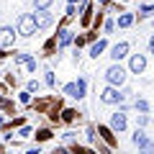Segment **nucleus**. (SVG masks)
<instances>
[{"mask_svg": "<svg viewBox=\"0 0 154 154\" xmlns=\"http://www.w3.org/2000/svg\"><path fill=\"white\" fill-rule=\"evenodd\" d=\"M16 33H21V36H31V33H36V18H33V13H21V16H18Z\"/></svg>", "mask_w": 154, "mask_h": 154, "instance_id": "1", "label": "nucleus"}, {"mask_svg": "<svg viewBox=\"0 0 154 154\" xmlns=\"http://www.w3.org/2000/svg\"><path fill=\"white\" fill-rule=\"evenodd\" d=\"M105 80H108L110 88H118V85L126 82V69H123L121 64H116V62H113V64L105 69Z\"/></svg>", "mask_w": 154, "mask_h": 154, "instance_id": "2", "label": "nucleus"}, {"mask_svg": "<svg viewBox=\"0 0 154 154\" xmlns=\"http://www.w3.org/2000/svg\"><path fill=\"white\" fill-rule=\"evenodd\" d=\"M134 146H139V154H154V141L141 131V128L134 131Z\"/></svg>", "mask_w": 154, "mask_h": 154, "instance_id": "3", "label": "nucleus"}, {"mask_svg": "<svg viewBox=\"0 0 154 154\" xmlns=\"http://www.w3.org/2000/svg\"><path fill=\"white\" fill-rule=\"evenodd\" d=\"M100 100H103L105 105H118V103L126 100V93H121L118 88H110V85H108V88L100 93Z\"/></svg>", "mask_w": 154, "mask_h": 154, "instance_id": "4", "label": "nucleus"}, {"mask_svg": "<svg viewBox=\"0 0 154 154\" xmlns=\"http://www.w3.org/2000/svg\"><path fill=\"white\" fill-rule=\"evenodd\" d=\"M85 88H88V82H85L82 77H80L77 82H69V85H64V93L69 95V98L80 100V98H85Z\"/></svg>", "mask_w": 154, "mask_h": 154, "instance_id": "5", "label": "nucleus"}, {"mask_svg": "<svg viewBox=\"0 0 154 154\" xmlns=\"http://www.w3.org/2000/svg\"><path fill=\"white\" fill-rule=\"evenodd\" d=\"M128 69H131L134 75H141V72L146 69V57H144V54H131V59H128Z\"/></svg>", "mask_w": 154, "mask_h": 154, "instance_id": "6", "label": "nucleus"}, {"mask_svg": "<svg viewBox=\"0 0 154 154\" xmlns=\"http://www.w3.org/2000/svg\"><path fill=\"white\" fill-rule=\"evenodd\" d=\"M16 44V28L13 26H0V46Z\"/></svg>", "mask_w": 154, "mask_h": 154, "instance_id": "7", "label": "nucleus"}, {"mask_svg": "<svg viewBox=\"0 0 154 154\" xmlns=\"http://www.w3.org/2000/svg\"><path fill=\"white\" fill-rule=\"evenodd\" d=\"M33 18H36V28H49L51 23H54V16H51L49 11H36Z\"/></svg>", "mask_w": 154, "mask_h": 154, "instance_id": "8", "label": "nucleus"}, {"mask_svg": "<svg viewBox=\"0 0 154 154\" xmlns=\"http://www.w3.org/2000/svg\"><path fill=\"white\" fill-rule=\"evenodd\" d=\"M126 54H128V44H126V41H121V44H116L113 49H110V57H113L116 64H118V62H121Z\"/></svg>", "mask_w": 154, "mask_h": 154, "instance_id": "9", "label": "nucleus"}, {"mask_svg": "<svg viewBox=\"0 0 154 154\" xmlns=\"http://www.w3.org/2000/svg\"><path fill=\"white\" fill-rule=\"evenodd\" d=\"M110 128H113V131H123V128H126V113L118 110V113L110 116Z\"/></svg>", "mask_w": 154, "mask_h": 154, "instance_id": "10", "label": "nucleus"}, {"mask_svg": "<svg viewBox=\"0 0 154 154\" xmlns=\"http://www.w3.org/2000/svg\"><path fill=\"white\" fill-rule=\"evenodd\" d=\"M67 44H72V31L62 28V31H59V49H64Z\"/></svg>", "mask_w": 154, "mask_h": 154, "instance_id": "11", "label": "nucleus"}, {"mask_svg": "<svg viewBox=\"0 0 154 154\" xmlns=\"http://www.w3.org/2000/svg\"><path fill=\"white\" fill-rule=\"evenodd\" d=\"M131 23H134V13H123V16L118 18V26H121V28H128Z\"/></svg>", "mask_w": 154, "mask_h": 154, "instance_id": "12", "label": "nucleus"}, {"mask_svg": "<svg viewBox=\"0 0 154 154\" xmlns=\"http://www.w3.org/2000/svg\"><path fill=\"white\" fill-rule=\"evenodd\" d=\"M103 51H105V41H98V44H93V49H90V57H95V59H98Z\"/></svg>", "mask_w": 154, "mask_h": 154, "instance_id": "13", "label": "nucleus"}, {"mask_svg": "<svg viewBox=\"0 0 154 154\" xmlns=\"http://www.w3.org/2000/svg\"><path fill=\"white\" fill-rule=\"evenodd\" d=\"M51 3H54V0H33V8H36V11H49Z\"/></svg>", "mask_w": 154, "mask_h": 154, "instance_id": "14", "label": "nucleus"}, {"mask_svg": "<svg viewBox=\"0 0 154 154\" xmlns=\"http://www.w3.org/2000/svg\"><path fill=\"white\" fill-rule=\"evenodd\" d=\"M134 105H136V110H139V113H146V110H149V103H146L144 98H139V100H136Z\"/></svg>", "mask_w": 154, "mask_h": 154, "instance_id": "15", "label": "nucleus"}, {"mask_svg": "<svg viewBox=\"0 0 154 154\" xmlns=\"http://www.w3.org/2000/svg\"><path fill=\"white\" fill-rule=\"evenodd\" d=\"M98 131L105 136V141H113V136H110V128H108V126H98Z\"/></svg>", "mask_w": 154, "mask_h": 154, "instance_id": "16", "label": "nucleus"}, {"mask_svg": "<svg viewBox=\"0 0 154 154\" xmlns=\"http://www.w3.org/2000/svg\"><path fill=\"white\" fill-rule=\"evenodd\" d=\"M16 62H18V64H28L31 57H28V54H16Z\"/></svg>", "mask_w": 154, "mask_h": 154, "instance_id": "17", "label": "nucleus"}, {"mask_svg": "<svg viewBox=\"0 0 154 154\" xmlns=\"http://www.w3.org/2000/svg\"><path fill=\"white\" fill-rule=\"evenodd\" d=\"M141 16H154V5H141Z\"/></svg>", "mask_w": 154, "mask_h": 154, "instance_id": "18", "label": "nucleus"}, {"mask_svg": "<svg viewBox=\"0 0 154 154\" xmlns=\"http://www.w3.org/2000/svg\"><path fill=\"white\" fill-rule=\"evenodd\" d=\"M136 123H139V128H144L149 123V118H146V116H136Z\"/></svg>", "mask_w": 154, "mask_h": 154, "instance_id": "19", "label": "nucleus"}, {"mask_svg": "<svg viewBox=\"0 0 154 154\" xmlns=\"http://www.w3.org/2000/svg\"><path fill=\"white\" fill-rule=\"evenodd\" d=\"M75 116H77L75 110H64V116H62V118H64V121H72V118H75Z\"/></svg>", "mask_w": 154, "mask_h": 154, "instance_id": "20", "label": "nucleus"}, {"mask_svg": "<svg viewBox=\"0 0 154 154\" xmlns=\"http://www.w3.org/2000/svg\"><path fill=\"white\" fill-rule=\"evenodd\" d=\"M21 103H31V93H28V90H26V93H21Z\"/></svg>", "mask_w": 154, "mask_h": 154, "instance_id": "21", "label": "nucleus"}, {"mask_svg": "<svg viewBox=\"0 0 154 154\" xmlns=\"http://www.w3.org/2000/svg\"><path fill=\"white\" fill-rule=\"evenodd\" d=\"M44 80H46V85H54V72H46Z\"/></svg>", "mask_w": 154, "mask_h": 154, "instance_id": "22", "label": "nucleus"}, {"mask_svg": "<svg viewBox=\"0 0 154 154\" xmlns=\"http://www.w3.org/2000/svg\"><path fill=\"white\" fill-rule=\"evenodd\" d=\"M33 90H38V82H36V80H31V82H28V93H33Z\"/></svg>", "mask_w": 154, "mask_h": 154, "instance_id": "23", "label": "nucleus"}, {"mask_svg": "<svg viewBox=\"0 0 154 154\" xmlns=\"http://www.w3.org/2000/svg\"><path fill=\"white\" fill-rule=\"evenodd\" d=\"M49 136H51L49 131H41V134H38V141H46V139H49Z\"/></svg>", "mask_w": 154, "mask_h": 154, "instance_id": "24", "label": "nucleus"}, {"mask_svg": "<svg viewBox=\"0 0 154 154\" xmlns=\"http://www.w3.org/2000/svg\"><path fill=\"white\" fill-rule=\"evenodd\" d=\"M149 51H152V54H154V36L149 38Z\"/></svg>", "mask_w": 154, "mask_h": 154, "instance_id": "25", "label": "nucleus"}, {"mask_svg": "<svg viewBox=\"0 0 154 154\" xmlns=\"http://www.w3.org/2000/svg\"><path fill=\"white\" fill-rule=\"evenodd\" d=\"M26 154H38V146H36V149H28Z\"/></svg>", "mask_w": 154, "mask_h": 154, "instance_id": "26", "label": "nucleus"}, {"mask_svg": "<svg viewBox=\"0 0 154 154\" xmlns=\"http://www.w3.org/2000/svg\"><path fill=\"white\" fill-rule=\"evenodd\" d=\"M67 3H69V5H75V3H85V0H67Z\"/></svg>", "mask_w": 154, "mask_h": 154, "instance_id": "27", "label": "nucleus"}, {"mask_svg": "<svg viewBox=\"0 0 154 154\" xmlns=\"http://www.w3.org/2000/svg\"><path fill=\"white\" fill-rule=\"evenodd\" d=\"M57 154H69V152H67V149H57Z\"/></svg>", "mask_w": 154, "mask_h": 154, "instance_id": "28", "label": "nucleus"}, {"mask_svg": "<svg viewBox=\"0 0 154 154\" xmlns=\"http://www.w3.org/2000/svg\"><path fill=\"white\" fill-rule=\"evenodd\" d=\"M0 126H3V116H0Z\"/></svg>", "mask_w": 154, "mask_h": 154, "instance_id": "29", "label": "nucleus"}]
</instances>
